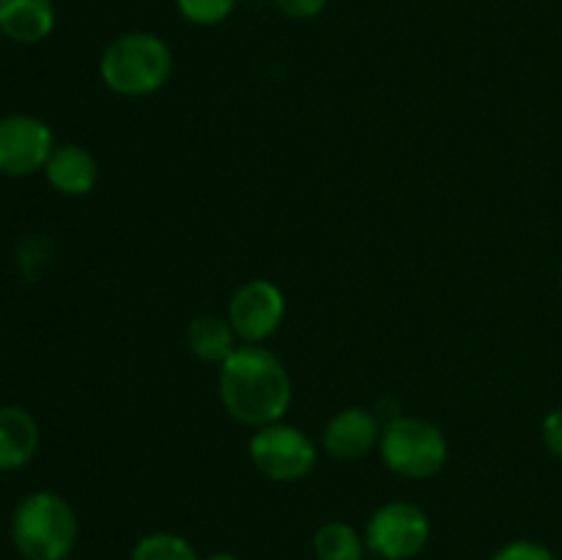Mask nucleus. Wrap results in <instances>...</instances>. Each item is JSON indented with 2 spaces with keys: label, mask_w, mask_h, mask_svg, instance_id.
Here are the masks:
<instances>
[{
  "label": "nucleus",
  "mask_w": 562,
  "mask_h": 560,
  "mask_svg": "<svg viewBox=\"0 0 562 560\" xmlns=\"http://www.w3.org/2000/svg\"><path fill=\"white\" fill-rule=\"evenodd\" d=\"M228 322L241 344H263L285 318V294L267 278H252L234 291L228 302Z\"/></svg>",
  "instance_id": "8"
},
{
  "label": "nucleus",
  "mask_w": 562,
  "mask_h": 560,
  "mask_svg": "<svg viewBox=\"0 0 562 560\" xmlns=\"http://www.w3.org/2000/svg\"><path fill=\"white\" fill-rule=\"evenodd\" d=\"M560 291H562V269H560Z\"/></svg>",
  "instance_id": "21"
},
{
  "label": "nucleus",
  "mask_w": 562,
  "mask_h": 560,
  "mask_svg": "<svg viewBox=\"0 0 562 560\" xmlns=\"http://www.w3.org/2000/svg\"><path fill=\"white\" fill-rule=\"evenodd\" d=\"M541 439L543 445H547L549 453L562 461V404L554 406V410L547 412V417H543Z\"/></svg>",
  "instance_id": "18"
},
{
  "label": "nucleus",
  "mask_w": 562,
  "mask_h": 560,
  "mask_svg": "<svg viewBox=\"0 0 562 560\" xmlns=\"http://www.w3.org/2000/svg\"><path fill=\"white\" fill-rule=\"evenodd\" d=\"M274 5H278L285 16H291V20L305 22L316 20V16L327 9L329 0H274Z\"/></svg>",
  "instance_id": "19"
},
{
  "label": "nucleus",
  "mask_w": 562,
  "mask_h": 560,
  "mask_svg": "<svg viewBox=\"0 0 562 560\" xmlns=\"http://www.w3.org/2000/svg\"><path fill=\"white\" fill-rule=\"evenodd\" d=\"M187 351L195 360L209 362V366H223L236 349H239V335L231 327L228 316H217V313H203L187 324Z\"/></svg>",
  "instance_id": "13"
},
{
  "label": "nucleus",
  "mask_w": 562,
  "mask_h": 560,
  "mask_svg": "<svg viewBox=\"0 0 562 560\" xmlns=\"http://www.w3.org/2000/svg\"><path fill=\"white\" fill-rule=\"evenodd\" d=\"M201 560H239V555H234V552H212V555H206V558H201Z\"/></svg>",
  "instance_id": "20"
},
{
  "label": "nucleus",
  "mask_w": 562,
  "mask_h": 560,
  "mask_svg": "<svg viewBox=\"0 0 562 560\" xmlns=\"http://www.w3.org/2000/svg\"><path fill=\"white\" fill-rule=\"evenodd\" d=\"M239 0H176V9L190 25L212 27L234 14Z\"/></svg>",
  "instance_id": "16"
},
{
  "label": "nucleus",
  "mask_w": 562,
  "mask_h": 560,
  "mask_svg": "<svg viewBox=\"0 0 562 560\" xmlns=\"http://www.w3.org/2000/svg\"><path fill=\"white\" fill-rule=\"evenodd\" d=\"M42 173L47 184L60 195L82 198L97 187L99 163L80 143H64V146H55Z\"/></svg>",
  "instance_id": "10"
},
{
  "label": "nucleus",
  "mask_w": 562,
  "mask_h": 560,
  "mask_svg": "<svg viewBox=\"0 0 562 560\" xmlns=\"http://www.w3.org/2000/svg\"><path fill=\"white\" fill-rule=\"evenodd\" d=\"M55 146L58 143H55L53 130L38 115H3L0 119V176L25 179V176L42 173Z\"/></svg>",
  "instance_id": "7"
},
{
  "label": "nucleus",
  "mask_w": 562,
  "mask_h": 560,
  "mask_svg": "<svg viewBox=\"0 0 562 560\" xmlns=\"http://www.w3.org/2000/svg\"><path fill=\"white\" fill-rule=\"evenodd\" d=\"M379 439H382V426L366 406L338 410L322 432L324 450L338 461L366 459L373 448H379Z\"/></svg>",
  "instance_id": "9"
},
{
  "label": "nucleus",
  "mask_w": 562,
  "mask_h": 560,
  "mask_svg": "<svg viewBox=\"0 0 562 560\" xmlns=\"http://www.w3.org/2000/svg\"><path fill=\"white\" fill-rule=\"evenodd\" d=\"M313 555L316 560H366V536L349 522H324L313 533Z\"/></svg>",
  "instance_id": "14"
},
{
  "label": "nucleus",
  "mask_w": 562,
  "mask_h": 560,
  "mask_svg": "<svg viewBox=\"0 0 562 560\" xmlns=\"http://www.w3.org/2000/svg\"><path fill=\"white\" fill-rule=\"evenodd\" d=\"M130 560H201L190 538L179 536L170 530L146 533L132 547Z\"/></svg>",
  "instance_id": "15"
},
{
  "label": "nucleus",
  "mask_w": 562,
  "mask_h": 560,
  "mask_svg": "<svg viewBox=\"0 0 562 560\" xmlns=\"http://www.w3.org/2000/svg\"><path fill=\"white\" fill-rule=\"evenodd\" d=\"M38 445L42 428L36 417L25 406H0V472H14L31 464Z\"/></svg>",
  "instance_id": "11"
},
{
  "label": "nucleus",
  "mask_w": 562,
  "mask_h": 560,
  "mask_svg": "<svg viewBox=\"0 0 562 560\" xmlns=\"http://www.w3.org/2000/svg\"><path fill=\"white\" fill-rule=\"evenodd\" d=\"M53 0H0V36L14 44H38L55 31Z\"/></svg>",
  "instance_id": "12"
},
{
  "label": "nucleus",
  "mask_w": 562,
  "mask_h": 560,
  "mask_svg": "<svg viewBox=\"0 0 562 560\" xmlns=\"http://www.w3.org/2000/svg\"><path fill=\"white\" fill-rule=\"evenodd\" d=\"M9 536L22 560H64L71 558L80 522L64 494L38 489L14 505Z\"/></svg>",
  "instance_id": "3"
},
{
  "label": "nucleus",
  "mask_w": 562,
  "mask_h": 560,
  "mask_svg": "<svg viewBox=\"0 0 562 560\" xmlns=\"http://www.w3.org/2000/svg\"><path fill=\"white\" fill-rule=\"evenodd\" d=\"M64 560H77V558H64Z\"/></svg>",
  "instance_id": "22"
},
{
  "label": "nucleus",
  "mask_w": 562,
  "mask_h": 560,
  "mask_svg": "<svg viewBox=\"0 0 562 560\" xmlns=\"http://www.w3.org/2000/svg\"><path fill=\"white\" fill-rule=\"evenodd\" d=\"M176 69L173 49L162 36L130 31L115 36L99 55V77L115 97L143 99L162 91Z\"/></svg>",
  "instance_id": "2"
},
{
  "label": "nucleus",
  "mask_w": 562,
  "mask_h": 560,
  "mask_svg": "<svg viewBox=\"0 0 562 560\" xmlns=\"http://www.w3.org/2000/svg\"><path fill=\"white\" fill-rule=\"evenodd\" d=\"M247 456H250L252 467L274 483L305 481L316 470L318 461L316 443L302 428L285 421L252 428Z\"/></svg>",
  "instance_id": "5"
},
{
  "label": "nucleus",
  "mask_w": 562,
  "mask_h": 560,
  "mask_svg": "<svg viewBox=\"0 0 562 560\" xmlns=\"http://www.w3.org/2000/svg\"><path fill=\"white\" fill-rule=\"evenodd\" d=\"M366 547L379 560H412L431 541V519L406 500L379 505L366 525Z\"/></svg>",
  "instance_id": "6"
},
{
  "label": "nucleus",
  "mask_w": 562,
  "mask_h": 560,
  "mask_svg": "<svg viewBox=\"0 0 562 560\" xmlns=\"http://www.w3.org/2000/svg\"><path fill=\"white\" fill-rule=\"evenodd\" d=\"M379 456L393 475L426 481L448 464L450 445L442 428L426 417L398 415L382 426Z\"/></svg>",
  "instance_id": "4"
},
{
  "label": "nucleus",
  "mask_w": 562,
  "mask_h": 560,
  "mask_svg": "<svg viewBox=\"0 0 562 560\" xmlns=\"http://www.w3.org/2000/svg\"><path fill=\"white\" fill-rule=\"evenodd\" d=\"M217 393L225 412L250 428L283 421L294 401L289 368L261 344H241L220 366Z\"/></svg>",
  "instance_id": "1"
},
{
  "label": "nucleus",
  "mask_w": 562,
  "mask_h": 560,
  "mask_svg": "<svg viewBox=\"0 0 562 560\" xmlns=\"http://www.w3.org/2000/svg\"><path fill=\"white\" fill-rule=\"evenodd\" d=\"M488 560H558V555L541 541H530V538H516V541L503 544L497 552Z\"/></svg>",
  "instance_id": "17"
}]
</instances>
